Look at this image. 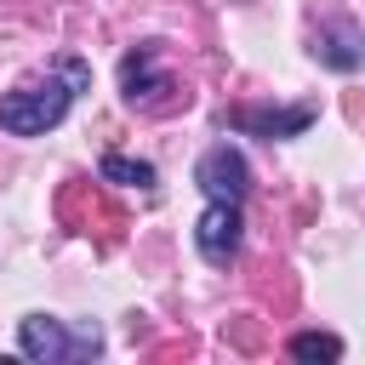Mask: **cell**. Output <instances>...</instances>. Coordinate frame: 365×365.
<instances>
[{
  "mask_svg": "<svg viewBox=\"0 0 365 365\" xmlns=\"http://www.w3.org/2000/svg\"><path fill=\"white\" fill-rule=\"evenodd\" d=\"M194 182L205 188V200H245V188H251V165H245V154L240 148H228V143H217V148H205L200 154V165H194Z\"/></svg>",
  "mask_w": 365,
  "mask_h": 365,
  "instance_id": "obj_5",
  "label": "cell"
},
{
  "mask_svg": "<svg viewBox=\"0 0 365 365\" xmlns=\"http://www.w3.org/2000/svg\"><path fill=\"white\" fill-rule=\"evenodd\" d=\"M234 125H245V131H257V137H302V131L314 125V108H308V103H302V108H240Z\"/></svg>",
  "mask_w": 365,
  "mask_h": 365,
  "instance_id": "obj_7",
  "label": "cell"
},
{
  "mask_svg": "<svg viewBox=\"0 0 365 365\" xmlns=\"http://www.w3.org/2000/svg\"><path fill=\"white\" fill-rule=\"evenodd\" d=\"M17 348L29 354V359H46V365H80V359H97L103 354V331L86 319V325H63V319H51V314H29L23 325H17Z\"/></svg>",
  "mask_w": 365,
  "mask_h": 365,
  "instance_id": "obj_2",
  "label": "cell"
},
{
  "mask_svg": "<svg viewBox=\"0 0 365 365\" xmlns=\"http://www.w3.org/2000/svg\"><path fill=\"white\" fill-rule=\"evenodd\" d=\"M120 91H125L131 108H171V103H177V86H171V74L154 63V46H137V51L120 57Z\"/></svg>",
  "mask_w": 365,
  "mask_h": 365,
  "instance_id": "obj_3",
  "label": "cell"
},
{
  "mask_svg": "<svg viewBox=\"0 0 365 365\" xmlns=\"http://www.w3.org/2000/svg\"><path fill=\"white\" fill-rule=\"evenodd\" d=\"M291 359H342V336H331V331H302V336H291Z\"/></svg>",
  "mask_w": 365,
  "mask_h": 365,
  "instance_id": "obj_9",
  "label": "cell"
},
{
  "mask_svg": "<svg viewBox=\"0 0 365 365\" xmlns=\"http://www.w3.org/2000/svg\"><path fill=\"white\" fill-rule=\"evenodd\" d=\"M86 80H91V68H86L80 57H63L57 74H46V80L17 86V91L0 97V125H6L11 137H46L51 125H63L68 103L86 91Z\"/></svg>",
  "mask_w": 365,
  "mask_h": 365,
  "instance_id": "obj_1",
  "label": "cell"
},
{
  "mask_svg": "<svg viewBox=\"0 0 365 365\" xmlns=\"http://www.w3.org/2000/svg\"><path fill=\"white\" fill-rule=\"evenodd\" d=\"M314 57L325 63V68H359L365 63V29L354 23V17H325L319 29H314Z\"/></svg>",
  "mask_w": 365,
  "mask_h": 365,
  "instance_id": "obj_6",
  "label": "cell"
},
{
  "mask_svg": "<svg viewBox=\"0 0 365 365\" xmlns=\"http://www.w3.org/2000/svg\"><path fill=\"white\" fill-rule=\"evenodd\" d=\"M240 205L234 200H211L205 211H200V222H194V245H200V257L211 262V268H228L234 257H240Z\"/></svg>",
  "mask_w": 365,
  "mask_h": 365,
  "instance_id": "obj_4",
  "label": "cell"
},
{
  "mask_svg": "<svg viewBox=\"0 0 365 365\" xmlns=\"http://www.w3.org/2000/svg\"><path fill=\"white\" fill-rule=\"evenodd\" d=\"M103 182H120V188H154V165L148 160H125V154H103Z\"/></svg>",
  "mask_w": 365,
  "mask_h": 365,
  "instance_id": "obj_8",
  "label": "cell"
}]
</instances>
